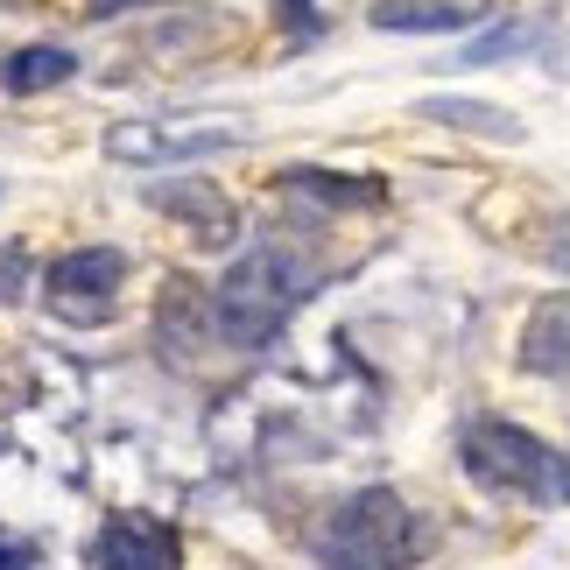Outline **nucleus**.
<instances>
[{
    "instance_id": "nucleus-1",
    "label": "nucleus",
    "mask_w": 570,
    "mask_h": 570,
    "mask_svg": "<svg viewBox=\"0 0 570 570\" xmlns=\"http://www.w3.org/2000/svg\"><path fill=\"white\" fill-rule=\"evenodd\" d=\"M430 550V521L394 487H360L317 529V570H409Z\"/></svg>"
},
{
    "instance_id": "nucleus-2",
    "label": "nucleus",
    "mask_w": 570,
    "mask_h": 570,
    "mask_svg": "<svg viewBox=\"0 0 570 570\" xmlns=\"http://www.w3.org/2000/svg\"><path fill=\"white\" fill-rule=\"evenodd\" d=\"M458 458H465V479L487 487L493 500H521V508H563L570 500L563 451H550L535 430H521V423H500V415L465 423Z\"/></svg>"
},
{
    "instance_id": "nucleus-3",
    "label": "nucleus",
    "mask_w": 570,
    "mask_h": 570,
    "mask_svg": "<svg viewBox=\"0 0 570 570\" xmlns=\"http://www.w3.org/2000/svg\"><path fill=\"white\" fill-rule=\"evenodd\" d=\"M296 303H303V275L282 254L261 247V254H247L226 282H218L212 317H218V332H226V345L254 353V345H275L282 338V324L296 317Z\"/></svg>"
},
{
    "instance_id": "nucleus-4",
    "label": "nucleus",
    "mask_w": 570,
    "mask_h": 570,
    "mask_svg": "<svg viewBox=\"0 0 570 570\" xmlns=\"http://www.w3.org/2000/svg\"><path fill=\"white\" fill-rule=\"evenodd\" d=\"M120 282H127V254L120 247H78V254H63L50 268V311L71 317V324H92V317L114 311Z\"/></svg>"
},
{
    "instance_id": "nucleus-5",
    "label": "nucleus",
    "mask_w": 570,
    "mask_h": 570,
    "mask_svg": "<svg viewBox=\"0 0 570 570\" xmlns=\"http://www.w3.org/2000/svg\"><path fill=\"white\" fill-rule=\"evenodd\" d=\"M92 570H184V542L156 514H114L92 535Z\"/></svg>"
},
{
    "instance_id": "nucleus-6",
    "label": "nucleus",
    "mask_w": 570,
    "mask_h": 570,
    "mask_svg": "<svg viewBox=\"0 0 570 570\" xmlns=\"http://www.w3.org/2000/svg\"><path fill=\"white\" fill-rule=\"evenodd\" d=\"M239 127H163V120H127L106 135L114 163H190V156H218L233 148Z\"/></svg>"
},
{
    "instance_id": "nucleus-7",
    "label": "nucleus",
    "mask_w": 570,
    "mask_h": 570,
    "mask_svg": "<svg viewBox=\"0 0 570 570\" xmlns=\"http://www.w3.org/2000/svg\"><path fill=\"white\" fill-rule=\"evenodd\" d=\"M521 366H529V374H570V289L563 296H542L535 311H529Z\"/></svg>"
},
{
    "instance_id": "nucleus-8",
    "label": "nucleus",
    "mask_w": 570,
    "mask_h": 570,
    "mask_svg": "<svg viewBox=\"0 0 570 570\" xmlns=\"http://www.w3.org/2000/svg\"><path fill=\"white\" fill-rule=\"evenodd\" d=\"M487 14V0H374V21L381 29H409V36H423V29H465V21Z\"/></svg>"
},
{
    "instance_id": "nucleus-9",
    "label": "nucleus",
    "mask_w": 570,
    "mask_h": 570,
    "mask_svg": "<svg viewBox=\"0 0 570 570\" xmlns=\"http://www.w3.org/2000/svg\"><path fill=\"white\" fill-rule=\"evenodd\" d=\"M78 71L71 50H57V42H36V50H14L8 63H0V85L8 92H50V85H63Z\"/></svg>"
},
{
    "instance_id": "nucleus-10",
    "label": "nucleus",
    "mask_w": 570,
    "mask_h": 570,
    "mask_svg": "<svg viewBox=\"0 0 570 570\" xmlns=\"http://www.w3.org/2000/svg\"><path fill=\"white\" fill-rule=\"evenodd\" d=\"M423 120H451V127H472V135H500V141H521V127L500 114V106H472V99H430Z\"/></svg>"
},
{
    "instance_id": "nucleus-11",
    "label": "nucleus",
    "mask_w": 570,
    "mask_h": 570,
    "mask_svg": "<svg viewBox=\"0 0 570 570\" xmlns=\"http://www.w3.org/2000/svg\"><path fill=\"white\" fill-rule=\"evenodd\" d=\"M529 21H493V29L487 36H472L465 42V50H458L451 63H458V71H479V63H500V57H514V50H529Z\"/></svg>"
},
{
    "instance_id": "nucleus-12",
    "label": "nucleus",
    "mask_w": 570,
    "mask_h": 570,
    "mask_svg": "<svg viewBox=\"0 0 570 570\" xmlns=\"http://www.w3.org/2000/svg\"><path fill=\"white\" fill-rule=\"evenodd\" d=\"M36 542L29 535H14V529H0V570H36Z\"/></svg>"
},
{
    "instance_id": "nucleus-13",
    "label": "nucleus",
    "mask_w": 570,
    "mask_h": 570,
    "mask_svg": "<svg viewBox=\"0 0 570 570\" xmlns=\"http://www.w3.org/2000/svg\"><path fill=\"white\" fill-rule=\"evenodd\" d=\"M282 14L296 21V36H311V29H317V8H311V0H282Z\"/></svg>"
},
{
    "instance_id": "nucleus-14",
    "label": "nucleus",
    "mask_w": 570,
    "mask_h": 570,
    "mask_svg": "<svg viewBox=\"0 0 570 570\" xmlns=\"http://www.w3.org/2000/svg\"><path fill=\"white\" fill-rule=\"evenodd\" d=\"M127 8H141V0H92V14L106 21V14H127Z\"/></svg>"
},
{
    "instance_id": "nucleus-15",
    "label": "nucleus",
    "mask_w": 570,
    "mask_h": 570,
    "mask_svg": "<svg viewBox=\"0 0 570 570\" xmlns=\"http://www.w3.org/2000/svg\"><path fill=\"white\" fill-rule=\"evenodd\" d=\"M563 472H570V458H563Z\"/></svg>"
}]
</instances>
